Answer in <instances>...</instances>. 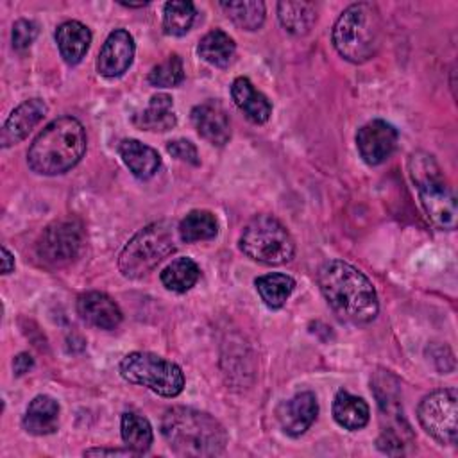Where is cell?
Here are the masks:
<instances>
[{
    "mask_svg": "<svg viewBox=\"0 0 458 458\" xmlns=\"http://www.w3.org/2000/svg\"><path fill=\"white\" fill-rule=\"evenodd\" d=\"M317 283L329 308L344 322L361 326L376 318L379 302L374 284L351 263L342 259L324 261Z\"/></svg>",
    "mask_w": 458,
    "mask_h": 458,
    "instance_id": "1",
    "label": "cell"
},
{
    "mask_svg": "<svg viewBox=\"0 0 458 458\" xmlns=\"http://www.w3.org/2000/svg\"><path fill=\"white\" fill-rule=\"evenodd\" d=\"M161 435L179 456H220L229 442L213 415L190 406L168 408L161 417Z\"/></svg>",
    "mask_w": 458,
    "mask_h": 458,
    "instance_id": "2",
    "label": "cell"
},
{
    "mask_svg": "<svg viewBox=\"0 0 458 458\" xmlns=\"http://www.w3.org/2000/svg\"><path fill=\"white\" fill-rule=\"evenodd\" d=\"M86 143L82 123L73 116H59L34 138L27 150V163L39 175H61L82 159Z\"/></svg>",
    "mask_w": 458,
    "mask_h": 458,
    "instance_id": "3",
    "label": "cell"
},
{
    "mask_svg": "<svg viewBox=\"0 0 458 458\" xmlns=\"http://www.w3.org/2000/svg\"><path fill=\"white\" fill-rule=\"evenodd\" d=\"M333 45L336 52L354 64L372 59L383 39V20L376 4H351L335 21Z\"/></svg>",
    "mask_w": 458,
    "mask_h": 458,
    "instance_id": "4",
    "label": "cell"
},
{
    "mask_svg": "<svg viewBox=\"0 0 458 458\" xmlns=\"http://www.w3.org/2000/svg\"><path fill=\"white\" fill-rule=\"evenodd\" d=\"M408 174L431 224L438 229H454L458 215L456 197L437 159L429 152L415 150L408 157Z\"/></svg>",
    "mask_w": 458,
    "mask_h": 458,
    "instance_id": "5",
    "label": "cell"
},
{
    "mask_svg": "<svg viewBox=\"0 0 458 458\" xmlns=\"http://www.w3.org/2000/svg\"><path fill=\"white\" fill-rule=\"evenodd\" d=\"M174 224L159 220L140 229L122 249L118 268L127 279H140L152 272L165 258L175 250Z\"/></svg>",
    "mask_w": 458,
    "mask_h": 458,
    "instance_id": "6",
    "label": "cell"
},
{
    "mask_svg": "<svg viewBox=\"0 0 458 458\" xmlns=\"http://www.w3.org/2000/svg\"><path fill=\"white\" fill-rule=\"evenodd\" d=\"M240 250L263 265H284L295 256V242L286 225L272 215H256L242 229Z\"/></svg>",
    "mask_w": 458,
    "mask_h": 458,
    "instance_id": "7",
    "label": "cell"
},
{
    "mask_svg": "<svg viewBox=\"0 0 458 458\" xmlns=\"http://www.w3.org/2000/svg\"><path fill=\"white\" fill-rule=\"evenodd\" d=\"M118 369L125 381L145 386L163 397H175L184 388L181 367L154 352H129L122 358Z\"/></svg>",
    "mask_w": 458,
    "mask_h": 458,
    "instance_id": "8",
    "label": "cell"
},
{
    "mask_svg": "<svg viewBox=\"0 0 458 458\" xmlns=\"http://www.w3.org/2000/svg\"><path fill=\"white\" fill-rule=\"evenodd\" d=\"M86 231L79 218L64 216L48 224L36 242V258L47 268H61L75 261L84 247Z\"/></svg>",
    "mask_w": 458,
    "mask_h": 458,
    "instance_id": "9",
    "label": "cell"
},
{
    "mask_svg": "<svg viewBox=\"0 0 458 458\" xmlns=\"http://www.w3.org/2000/svg\"><path fill=\"white\" fill-rule=\"evenodd\" d=\"M422 429L442 445L456 444L458 395L454 388H442L428 394L417 408Z\"/></svg>",
    "mask_w": 458,
    "mask_h": 458,
    "instance_id": "10",
    "label": "cell"
},
{
    "mask_svg": "<svg viewBox=\"0 0 458 458\" xmlns=\"http://www.w3.org/2000/svg\"><path fill=\"white\" fill-rule=\"evenodd\" d=\"M397 129L385 120H370L356 132V148L360 157L370 165L385 163L397 147Z\"/></svg>",
    "mask_w": 458,
    "mask_h": 458,
    "instance_id": "11",
    "label": "cell"
},
{
    "mask_svg": "<svg viewBox=\"0 0 458 458\" xmlns=\"http://www.w3.org/2000/svg\"><path fill=\"white\" fill-rule=\"evenodd\" d=\"M134 38L125 29H114L106 38L98 57L97 70L100 75L107 79H114L123 75L134 59Z\"/></svg>",
    "mask_w": 458,
    "mask_h": 458,
    "instance_id": "12",
    "label": "cell"
},
{
    "mask_svg": "<svg viewBox=\"0 0 458 458\" xmlns=\"http://www.w3.org/2000/svg\"><path fill=\"white\" fill-rule=\"evenodd\" d=\"M317 415L318 403L313 392H299L293 397L283 401L276 410L281 429L293 438L306 433L315 422Z\"/></svg>",
    "mask_w": 458,
    "mask_h": 458,
    "instance_id": "13",
    "label": "cell"
},
{
    "mask_svg": "<svg viewBox=\"0 0 458 458\" xmlns=\"http://www.w3.org/2000/svg\"><path fill=\"white\" fill-rule=\"evenodd\" d=\"M191 122L199 136L216 147H224L231 138V122L225 107L218 100H206L191 109Z\"/></svg>",
    "mask_w": 458,
    "mask_h": 458,
    "instance_id": "14",
    "label": "cell"
},
{
    "mask_svg": "<svg viewBox=\"0 0 458 458\" xmlns=\"http://www.w3.org/2000/svg\"><path fill=\"white\" fill-rule=\"evenodd\" d=\"M47 111L48 107L41 98L23 100L18 107L13 109V113L9 114V118L2 127V136H0L2 147L7 148L25 140L29 132L43 120Z\"/></svg>",
    "mask_w": 458,
    "mask_h": 458,
    "instance_id": "15",
    "label": "cell"
},
{
    "mask_svg": "<svg viewBox=\"0 0 458 458\" xmlns=\"http://www.w3.org/2000/svg\"><path fill=\"white\" fill-rule=\"evenodd\" d=\"M77 313L86 324L98 329H114L123 318L120 306L104 292H86L79 295Z\"/></svg>",
    "mask_w": 458,
    "mask_h": 458,
    "instance_id": "16",
    "label": "cell"
},
{
    "mask_svg": "<svg viewBox=\"0 0 458 458\" xmlns=\"http://www.w3.org/2000/svg\"><path fill=\"white\" fill-rule=\"evenodd\" d=\"M118 154L125 163V166L129 168V172L140 181H147L154 177L161 166V157L157 150L141 143L140 140H132V138L122 140L118 145Z\"/></svg>",
    "mask_w": 458,
    "mask_h": 458,
    "instance_id": "17",
    "label": "cell"
},
{
    "mask_svg": "<svg viewBox=\"0 0 458 458\" xmlns=\"http://www.w3.org/2000/svg\"><path fill=\"white\" fill-rule=\"evenodd\" d=\"M132 123L138 129L150 132H166L174 129L177 123L174 98L168 93L152 95L147 107L132 116Z\"/></svg>",
    "mask_w": 458,
    "mask_h": 458,
    "instance_id": "18",
    "label": "cell"
},
{
    "mask_svg": "<svg viewBox=\"0 0 458 458\" xmlns=\"http://www.w3.org/2000/svg\"><path fill=\"white\" fill-rule=\"evenodd\" d=\"M231 97L236 107L252 123H265L272 114V104L261 91L254 88V84L247 77H236L233 81Z\"/></svg>",
    "mask_w": 458,
    "mask_h": 458,
    "instance_id": "19",
    "label": "cell"
},
{
    "mask_svg": "<svg viewBox=\"0 0 458 458\" xmlns=\"http://www.w3.org/2000/svg\"><path fill=\"white\" fill-rule=\"evenodd\" d=\"M59 411H61L59 403L54 397L43 395V394L36 395L25 410L21 426L27 433L36 435V437L50 435L57 429Z\"/></svg>",
    "mask_w": 458,
    "mask_h": 458,
    "instance_id": "20",
    "label": "cell"
},
{
    "mask_svg": "<svg viewBox=\"0 0 458 458\" xmlns=\"http://www.w3.org/2000/svg\"><path fill=\"white\" fill-rule=\"evenodd\" d=\"M55 43L64 63L73 66L86 55L91 43V30L77 20H68L55 29Z\"/></svg>",
    "mask_w": 458,
    "mask_h": 458,
    "instance_id": "21",
    "label": "cell"
},
{
    "mask_svg": "<svg viewBox=\"0 0 458 458\" xmlns=\"http://www.w3.org/2000/svg\"><path fill=\"white\" fill-rule=\"evenodd\" d=\"M333 419L344 429L358 431L369 424L370 408L361 397L338 390L333 399Z\"/></svg>",
    "mask_w": 458,
    "mask_h": 458,
    "instance_id": "22",
    "label": "cell"
},
{
    "mask_svg": "<svg viewBox=\"0 0 458 458\" xmlns=\"http://www.w3.org/2000/svg\"><path fill=\"white\" fill-rule=\"evenodd\" d=\"M317 4L313 2H279L277 18L283 29L293 36H304L317 21Z\"/></svg>",
    "mask_w": 458,
    "mask_h": 458,
    "instance_id": "23",
    "label": "cell"
},
{
    "mask_svg": "<svg viewBox=\"0 0 458 458\" xmlns=\"http://www.w3.org/2000/svg\"><path fill=\"white\" fill-rule=\"evenodd\" d=\"M197 52L211 66L227 68L234 57L236 43L227 32L215 29L200 38Z\"/></svg>",
    "mask_w": 458,
    "mask_h": 458,
    "instance_id": "24",
    "label": "cell"
},
{
    "mask_svg": "<svg viewBox=\"0 0 458 458\" xmlns=\"http://www.w3.org/2000/svg\"><path fill=\"white\" fill-rule=\"evenodd\" d=\"M177 234L184 243L211 240L218 234V220L208 209H193L179 222Z\"/></svg>",
    "mask_w": 458,
    "mask_h": 458,
    "instance_id": "25",
    "label": "cell"
},
{
    "mask_svg": "<svg viewBox=\"0 0 458 458\" xmlns=\"http://www.w3.org/2000/svg\"><path fill=\"white\" fill-rule=\"evenodd\" d=\"M254 284H256V290H258L261 301L270 310L283 308L295 288L293 277L288 274H279V272L259 276L254 281Z\"/></svg>",
    "mask_w": 458,
    "mask_h": 458,
    "instance_id": "26",
    "label": "cell"
},
{
    "mask_svg": "<svg viewBox=\"0 0 458 458\" xmlns=\"http://www.w3.org/2000/svg\"><path fill=\"white\" fill-rule=\"evenodd\" d=\"M120 431L122 440L127 449H131L136 454H143L150 449L154 433L150 422L134 411H125L120 420Z\"/></svg>",
    "mask_w": 458,
    "mask_h": 458,
    "instance_id": "27",
    "label": "cell"
},
{
    "mask_svg": "<svg viewBox=\"0 0 458 458\" xmlns=\"http://www.w3.org/2000/svg\"><path fill=\"white\" fill-rule=\"evenodd\" d=\"M200 277V268L191 258H177L161 270V283L166 290L184 293L191 290Z\"/></svg>",
    "mask_w": 458,
    "mask_h": 458,
    "instance_id": "28",
    "label": "cell"
},
{
    "mask_svg": "<svg viewBox=\"0 0 458 458\" xmlns=\"http://www.w3.org/2000/svg\"><path fill=\"white\" fill-rule=\"evenodd\" d=\"M227 18L243 30H258L265 21V4L261 0L220 2Z\"/></svg>",
    "mask_w": 458,
    "mask_h": 458,
    "instance_id": "29",
    "label": "cell"
},
{
    "mask_svg": "<svg viewBox=\"0 0 458 458\" xmlns=\"http://www.w3.org/2000/svg\"><path fill=\"white\" fill-rule=\"evenodd\" d=\"M197 11L191 2L186 0H172L165 4L163 9V30L168 36H184L193 21Z\"/></svg>",
    "mask_w": 458,
    "mask_h": 458,
    "instance_id": "30",
    "label": "cell"
},
{
    "mask_svg": "<svg viewBox=\"0 0 458 458\" xmlns=\"http://www.w3.org/2000/svg\"><path fill=\"white\" fill-rule=\"evenodd\" d=\"M184 81L182 59L177 54H170L165 61L156 64L148 72V82L156 88H174Z\"/></svg>",
    "mask_w": 458,
    "mask_h": 458,
    "instance_id": "31",
    "label": "cell"
},
{
    "mask_svg": "<svg viewBox=\"0 0 458 458\" xmlns=\"http://www.w3.org/2000/svg\"><path fill=\"white\" fill-rule=\"evenodd\" d=\"M166 152L170 156H174L175 159L182 161V163H188V165H193V166L200 165V157H199L197 147L190 140H184V138L170 140L166 143Z\"/></svg>",
    "mask_w": 458,
    "mask_h": 458,
    "instance_id": "32",
    "label": "cell"
},
{
    "mask_svg": "<svg viewBox=\"0 0 458 458\" xmlns=\"http://www.w3.org/2000/svg\"><path fill=\"white\" fill-rule=\"evenodd\" d=\"M38 38V25L30 20H18L13 25V47L14 50H27Z\"/></svg>",
    "mask_w": 458,
    "mask_h": 458,
    "instance_id": "33",
    "label": "cell"
},
{
    "mask_svg": "<svg viewBox=\"0 0 458 458\" xmlns=\"http://www.w3.org/2000/svg\"><path fill=\"white\" fill-rule=\"evenodd\" d=\"M34 367V360L29 352H20L14 360H13V370L14 376H23L27 374L30 369Z\"/></svg>",
    "mask_w": 458,
    "mask_h": 458,
    "instance_id": "34",
    "label": "cell"
},
{
    "mask_svg": "<svg viewBox=\"0 0 458 458\" xmlns=\"http://www.w3.org/2000/svg\"><path fill=\"white\" fill-rule=\"evenodd\" d=\"M132 456L136 453H132L131 449H107V447H93V449H86L84 456Z\"/></svg>",
    "mask_w": 458,
    "mask_h": 458,
    "instance_id": "35",
    "label": "cell"
},
{
    "mask_svg": "<svg viewBox=\"0 0 458 458\" xmlns=\"http://www.w3.org/2000/svg\"><path fill=\"white\" fill-rule=\"evenodd\" d=\"M13 270H14V256L5 245H2V274L7 276Z\"/></svg>",
    "mask_w": 458,
    "mask_h": 458,
    "instance_id": "36",
    "label": "cell"
}]
</instances>
